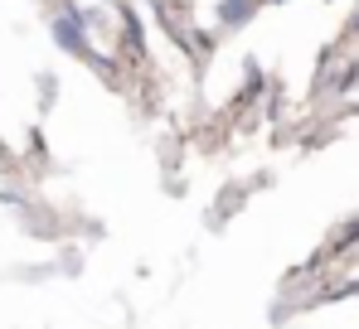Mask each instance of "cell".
<instances>
[{
    "label": "cell",
    "instance_id": "obj_1",
    "mask_svg": "<svg viewBox=\"0 0 359 329\" xmlns=\"http://www.w3.org/2000/svg\"><path fill=\"white\" fill-rule=\"evenodd\" d=\"M54 39H59L68 54H88V24H83V15H59L54 20Z\"/></svg>",
    "mask_w": 359,
    "mask_h": 329
},
{
    "label": "cell",
    "instance_id": "obj_2",
    "mask_svg": "<svg viewBox=\"0 0 359 329\" xmlns=\"http://www.w3.org/2000/svg\"><path fill=\"white\" fill-rule=\"evenodd\" d=\"M257 5H262V0H224V5H219V24H248Z\"/></svg>",
    "mask_w": 359,
    "mask_h": 329
},
{
    "label": "cell",
    "instance_id": "obj_3",
    "mask_svg": "<svg viewBox=\"0 0 359 329\" xmlns=\"http://www.w3.org/2000/svg\"><path fill=\"white\" fill-rule=\"evenodd\" d=\"M262 5H287V0H262Z\"/></svg>",
    "mask_w": 359,
    "mask_h": 329
},
{
    "label": "cell",
    "instance_id": "obj_4",
    "mask_svg": "<svg viewBox=\"0 0 359 329\" xmlns=\"http://www.w3.org/2000/svg\"><path fill=\"white\" fill-rule=\"evenodd\" d=\"M350 24H355V29H359V15H355V20H350Z\"/></svg>",
    "mask_w": 359,
    "mask_h": 329
}]
</instances>
